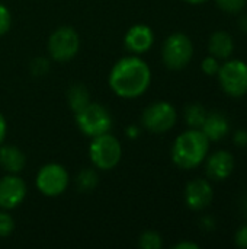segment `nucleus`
I'll return each mask as SVG.
<instances>
[{
  "instance_id": "9d476101",
  "label": "nucleus",
  "mask_w": 247,
  "mask_h": 249,
  "mask_svg": "<svg viewBox=\"0 0 247 249\" xmlns=\"http://www.w3.org/2000/svg\"><path fill=\"white\" fill-rule=\"evenodd\" d=\"M26 197V184L17 174H9L0 179V207L12 210L22 204Z\"/></svg>"
},
{
  "instance_id": "7ed1b4c3",
  "label": "nucleus",
  "mask_w": 247,
  "mask_h": 249,
  "mask_svg": "<svg viewBox=\"0 0 247 249\" xmlns=\"http://www.w3.org/2000/svg\"><path fill=\"white\" fill-rule=\"evenodd\" d=\"M89 156L92 163L102 171L114 169L122 156V147L119 140L111 134L105 133L96 137H92V143L89 146Z\"/></svg>"
},
{
  "instance_id": "cd10ccee",
  "label": "nucleus",
  "mask_w": 247,
  "mask_h": 249,
  "mask_svg": "<svg viewBox=\"0 0 247 249\" xmlns=\"http://www.w3.org/2000/svg\"><path fill=\"white\" fill-rule=\"evenodd\" d=\"M173 248L175 249H198L199 248V245H198V244H195V242L182 241V242H179V244L173 245Z\"/></svg>"
},
{
  "instance_id": "a211bd4d",
  "label": "nucleus",
  "mask_w": 247,
  "mask_h": 249,
  "mask_svg": "<svg viewBox=\"0 0 247 249\" xmlns=\"http://www.w3.org/2000/svg\"><path fill=\"white\" fill-rule=\"evenodd\" d=\"M205 117H207V111L201 104H192L185 111V120L191 128H201Z\"/></svg>"
},
{
  "instance_id": "f8f14e48",
  "label": "nucleus",
  "mask_w": 247,
  "mask_h": 249,
  "mask_svg": "<svg viewBox=\"0 0 247 249\" xmlns=\"http://www.w3.org/2000/svg\"><path fill=\"white\" fill-rule=\"evenodd\" d=\"M153 42H154V32L148 25L144 23H137L131 26L124 36L125 48L135 55L147 53L153 47Z\"/></svg>"
},
{
  "instance_id": "39448f33",
  "label": "nucleus",
  "mask_w": 247,
  "mask_h": 249,
  "mask_svg": "<svg viewBox=\"0 0 247 249\" xmlns=\"http://www.w3.org/2000/svg\"><path fill=\"white\" fill-rule=\"evenodd\" d=\"M76 123L79 130L89 137L109 133L112 128V117L109 111L103 105L92 102L76 112Z\"/></svg>"
},
{
  "instance_id": "4be33fe9",
  "label": "nucleus",
  "mask_w": 247,
  "mask_h": 249,
  "mask_svg": "<svg viewBox=\"0 0 247 249\" xmlns=\"http://www.w3.org/2000/svg\"><path fill=\"white\" fill-rule=\"evenodd\" d=\"M15 229V220L13 217L4 210L0 212V238H6L9 236Z\"/></svg>"
},
{
  "instance_id": "6e6552de",
  "label": "nucleus",
  "mask_w": 247,
  "mask_h": 249,
  "mask_svg": "<svg viewBox=\"0 0 247 249\" xmlns=\"http://www.w3.org/2000/svg\"><path fill=\"white\" fill-rule=\"evenodd\" d=\"M80 48L79 34L71 26L57 28L48 38V53L58 63L70 61Z\"/></svg>"
},
{
  "instance_id": "4468645a",
  "label": "nucleus",
  "mask_w": 247,
  "mask_h": 249,
  "mask_svg": "<svg viewBox=\"0 0 247 249\" xmlns=\"http://www.w3.org/2000/svg\"><path fill=\"white\" fill-rule=\"evenodd\" d=\"M210 142H220L221 139H224L230 130L229 121L223 114L218 112H213V114H207L201 128H199Z\"/></svg>"
},
{
  "instance_id": "423d86ee",
  "label": "nucleus",
  "mask_w": 247,
  "mask_h": 249,
  "mask_svg": "<svg viewBox=\"0 0 247 249\" xmlns=\"http://www.w3.org/2000/svg\"><path fill=\"white\" fill-rule=\"evenodd\" d=\"M218 83L223 92L231 98H242L247 93V63L243 60H227L220 64Z\"/></svg>"
},
{
  "instance_id": "aec40b11",
  "label": "nucleus",
  "mask_w": 247,
  "mask_h": 249,
  "mask_svg": "<svg viewBox=\"0 0 247 249\" xmlns=\"http://www.w3.org/2000/svg\"><path fill=\"white\" fill-rule=\"evenodd\" d=\"M138 245L144 249H160L163 247L162 236L154 231H146L138 239Z\"/></svg>"
},
{
  "instance_id": "393cba45",
  "label": "nucleus",
  "mask_w": 247,
  "mask_h": 249,
  "mask_svg": "<svg viewBox=\"0 0 247 249\" xmlns=\"http://www.w3.org/2000/svg\"><path fill=\"white\" fill-rule=\"evenodd\" d=\"M234 244H236L239 248H247V225L242 226V228L236 232Z\"/></svg>"
},
{
  "instance_id": "5701e85b",
  "label": "nucleus",
  "mask_w": 247,
  "mask_h": 249,
  "mask_svg": "<svg viewBox=\"0 0 247 249\" xmlns=\"http://www.w3.org/2000/svg\"><path fill=\"white\" fill-rule=\"evenodd\" d=\"M218 61H220V60H217V58L213 57V55L205 57V58L202 60V63H201L202 71H204L205 74H208V76H215V74L218 73V69H220V63H218Z\"/></svg>"
},
{
  "instance_id": "6ab92c4d",
  "label": "nucleus",
  "mask_w": 247,
  "mask_h": 249,
  "mask_svg": "<svg viewBox=\"0 0 247 249\" xmlns=\"http://www.w3.org/2000/svg\"><path fill=\"white\" fill-rule=\"evenodd\" d=\"M76 182H77V187H79L80 191H86L87 193V191H90V190H93L96 187L98 175H96V172L93 169H83L79 174Z\"/></svg>"
},
{
  "instance_id": "dca6fc26",
  "label": "nucleus",
  "mask_w": 247,
  "mask_h": 249,
  "mask_svg": "<svg viewBox=\"0 0 247 249\" xmlns=\"http://www.w3.org/2000/svg\"><path fill=\"white\" fill-rule=\"evenodd\" d=\"M26 165L23 152L15 146H0V166L7 174H19Z\"/></svg>"
},
{
  "instance_id": "0eeeda50",
  "label": "nucleus",
  "mask_w": 247,
  "mask_h": 249,
  "mask_svg": "<svg viewBox=\"0 0 247 249\" xmlns=\"http://www.w3.org/2000/svg\"><path fill=\"white\" fill-rule=\"evenodd\" d=\"M178 114L172 104L166 101H157L150 104L141 115L144 128L154 134H163L172 130L176 124Z\"/></svg>"
},
{
  "instance_id": "ddd939ff",
  "label": "nucleus",
  "mask_w": 247,
  "mask_h": 249,
  "mask_svg": "<svg viewBox=\"0 0 247 249\" xmlns=\"http://www.w3.org/2000/svg\"><path fill=\"white\" fill-rule=\"evenodd\" d=\"M204 162L207 177L213 181H224L234 171V158L229 150H217Z\"/></svg>"
},
{
  "instance_id": "1a4fd4ad",
  "label": "nucleus",
  "mask_w": 247,
  "mask_h": 249,
  "mask_svg": "<svg viewBox=\"0 0 247 249\" xmlns=\"http://www.w3.org/2000/svg\"><path fill=\"white\" fill-rule=\"evenodd\" d=\"M36 188L45 197L61 196L70 182L67 169L60 163H47L36 174Z\"/></svg>"
},
{
  "instance_id": "bb28decb",
  "label": "nucleus",
  "mask_w": 247,
  "mask_h": 249,
  "mask_svg": "<svg viewBox=\"0 0 247 249\" xmlns=\"http://www.w3.org/2000/svg\"><path fill=\"white\" fill-rule=\"evenodd\" d=\"M6 133H7V124H6V120H4L3 114L0 112V146H1L3 142H4Z\"/></svg>"
},
{
  "instance_id": "f03ea898",
  "label": "nucleus",
  "mask_w": 247,
  "mask_h": 249,
  "mask_svg": "<svg viewBox=\"0 0 247 249\" xmlns=\"http://www.w3.org/2000/svg\"><path fill=\"white\" fill-rule=\"evenodd\" d=\"M210 140L199 128H189L179 134L172 146V160L173 163L185 171L195 169L208 156Z\"/></svg>"
},
{
  "instance_id": "b1692460",
  "label": "nucleus",
  "mask_w": 247,
  "mask_h": 249,
  "mask_svg": "<svg viewBox=\"0 0 247 249\" xmlns=\"http://www.w3.org/2000/svg\"><path fill=\"white\" fill-rule=\"evenodd\" d=\"M12 26V15L9 9L0 3V35H4Z\"/></svg>"
},
{
  "instance_id": "20e7f679",
  "label": "nucleus",
  "mask_w": 247,
  "mask_h": 249,
  "mask_svg": "<svg viewBox=\"0 0 247 249\" xmlns=\"http://www.w3.org/2000/svg\"><path fill=\"white\" fill-rule=\"evenodd\" d=\"M194 57V44L186 34L175 32L166 38L162 47V58L167 69L182 70Z\"/></svg>"
},
{
  "instance_id": "f257e3e1",
  "label": "nucleus",
  "mask_w": 247,
  "mask_h": 249,
  "mask_svg": "<svg viewBox=\"0 0 247 249\" xmlns=\"http://www.w3.org/2000/svg\"><path fill=\"white\" fill-rule=\"evenodd\" d=\"M109 86L115 95L125 99L141 96L151 83V70L138 55H128L118 60L109 73Z\"/></svg>"
},
{
  "instance_id": "c85d7f7f",
  "label": "nucleus",
  "mask_w": 247,
  "mask_h": 249,
  "mask_svg": "<svg viewBox=\"0 0 247 249\" xmlns=\"http://www.w3.org/2000/svg\"><path fill=\"white\" fill-rule=\"evenodd\" d=\"M183 1L188 3V4H201V3H204L207 0H183Z\"/></svg>"
},
{
  "instance_id": "a878e982",
  "label": "nucleus",
  "mask_w": 247,
  "mask_h": 249,
  "mask_svg": "<svg viewBox=\"0 0 247 249\" xmlns=\"http://www.w3.org/2000/svg\"><path fill=\"white\" fill-rule=\"evenodd\" d=\"M234 143L240 147H246L247 146V131L246 130H239L234 134Z\"/></svg>"
},
{
  "instance_id": "9b49d317",
  "label": "nucleus",
  "mask_w": 247,
  "mask_h": 249,
  "mask_svg": "<svg viewBox=\"0 0 247 249\" xmlns=\"http://www.w3.org/2000/svg\"><path fill=\"white\" fill-rule=\"evenodd\" d=\"M214 198V190L207 179H194L185 188V203L194 212L207 209Z\"/></svg>"
},
{
  "instance_id": "f3484780",
  "label": "nucleus",
  "mask_w": 247,
  "mask_h": 249,
  "mask_svg": "<svg viewBox=\"0 0 247 249\" xmlns=\"http://www.w3.org/2000/svg\"><path fill=\"white\" fill-rule=\"evenodd\" d=\"M67 99H68V105L74 114L79 112L80 109H83L90 102L89 101V92H87L84 85H73L68 89Z\"/></svg>"
},
{
  "instance_id": "2eb2a0df",
  "label": "nucleus",
  "mask_w": 247,
  "mask_h": 249,
  "mask_svg": "<svg viewBox=\"0 0 247 249\" xmlns=\"http://www.w3.org/2000/svg\"><path fill=\"white\" fill-rule=\"evenodd\" d=\"M234 50L233 36L226 31H215L208 41V51L210 55L215 57L217 60H227Z\"/></svg>"
},
{
  "instance_id": "412c9836",
  "label": "nucleus",
  "mask_w": 247,
  "mask_h": 249,
  "mask_svg": "<svg viewBox=\"0 0 247 249\" xmlns=\"http://www.w3.org/2000/svg\"><path fill=\"white\" fill-rule=\"evenodd\" d=\"M217 6L226 13H240L246 7L247 0H215Z\"/></svg>"
}]
</instances>
